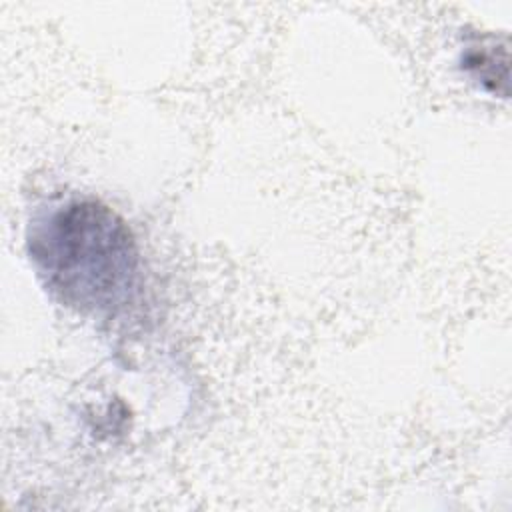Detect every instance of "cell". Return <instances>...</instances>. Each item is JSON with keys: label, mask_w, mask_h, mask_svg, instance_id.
<instances>
[{"label": "cell", "mask_w": 512, "mask_h": 512, "mask_svg": "<svg viewBox=\"0 0 512 512\" xmlns=\"http://www.w3.org/2000/svg\"><path fill=\"white\" fill-rule=\"evenodd\" d=\"M28 250L48 292L82 314H114L134 294V236L98 200H68L48 210L32 224Z\"/></svg>", "instance_id": "cell-1"}, {"label": "cell", "mask_w": 512, "mask_h": 512, "mask_svg": "<svg viewBox=\"0 0 512 512\" xmlns=\"http://www.w3.org/2000/svg\"><path fill=\"white\" fill-rule=\"evenodd\" d=\"M464 68L474 76L478 78L488 90L492 92H498V80L502 84H506V76H500L498 74V64L500 66H508V58H502L498 60L496 56V50H488L484 46L480 48H472L468 50V54L464 56Z\"/></svg>", "instance_id": "cell-2"}]
</instances>
